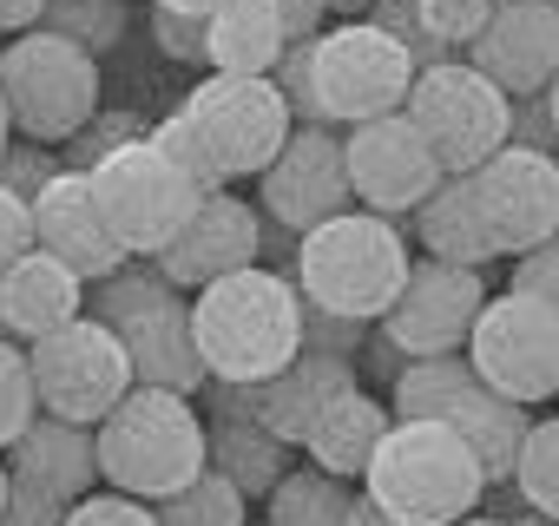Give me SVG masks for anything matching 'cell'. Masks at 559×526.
Wrapping results in <instances>:
<instances>
[{
  "label": "cell",
  "instance_id": "1",
  "mask_svg": "<svg viewBox=\"0 0 559 526\" xmlns=\"http://www.w3.org/2000/svg\"><path fill=\"white\" fill-rule=\"evenodd\" d=\"M304 323H310L304 290L263 263L217 277L191 297V343L211 382H270L276 369H290L310 349Z\"/></svg>",
  "mask_w": 559,
  "mask_h": 526
},
{
  "label": "cell",
  "instance_id": "2",
  "mask_svg": "<svg viewBox=\"0 0 559 526\" xmlns=\"http://www.w3.org/2000/svg\"><path fill=\"white\" fill-rule=\"evenodd\" d=\"M415 271L408 256V230L382 211H343L317 230L297 237V256H290V284L304 290L310 310L323 316H349V323H382L389 303L402 297Z\"/></svg>",
  "mask_w": 559,
  "mask_h": 526
},
{
  "label": "cell",
  "instance_id": "3",
  "mask_svg": "<svg viewBox=\"0 0 559 526\" xmlns=\"http://www.w3.org/2000/svg\"><path fill=\"white\" fill-rule=\"evenodd\" d=\"M487 487H493L487 461L448 421H395L362 474V493L402 526H454L480 513Z\"/></svg>",
  "mask_w": 559,
  "mask_h": 526
},
{
  "label": "cell",
  "instance_id": "4",
  "mask_svg": "<svg viewBox=\"0 0 559 526\" xmlns=\"http://www.w3.org/2000/svg\"><path fill=\"white\" fill-rule=\"evenodd\" d=\"M93 434H99V480L132 500H152V506L211 467L204 461V408H198V395H178V388L139 382Z\"/></svg>",
  "mask_w": 559,
  "mask_h": 526
},
{
  "label": "cell",
  "instance_id": "5",
  "mask_svg": "<svg viewBox=\"0 0 559 526\" xmlns=\"http://www.w3.org/2000/svg\"><path fill=\"white\" fill-rule=\"evenodd\" d=\"M132 356V375L145 388H178V395H204V362H198V343H191V297L158 271L152 256H132L119 277L93 284V303H86Z\"/></svg>",
  "mask_w": 559,
  "mask_h": 526
},
{
  "label": "cell",
  "instance_id": "6",
  "mask_svg": "<svg viewBox=\"0 0 559 526\" xmlns=\"http://www.w3.org/2000/svg\"><path fill=\"white\" fill-rule=\"evenodd\" d=\"M389 408H395V421H448L454 434H467L474 454L487 461L493 487L513 480L520 447H526V428H533V415H526L520 402H507L500 388H487L467 356H421V362H402L395 382H389Z\"/></svg>",
  "mask_w": 559,
  "mask_h": 526
},
{
  "label": "cell",
  "instance_id": "7",
  "mask_svg": "<svg viewBox=\"0 0 559 526\" xmlns=\"http://www.w3.org/2000/svg\"><path fill=\"white\" fill-rule=\"evenodd\" d=\"M0 99H8L21 139L67 145L99 112V53H86L53 27L14 34L0 47Z\"/></svg>",
  "mask_w": 559,
  "mask_h": 526
},
{
  "label": "cell",
  "instance_id": "8",
  "mask_svg": "<svg viewBox=\"0 0 559 526\" xmlns=\"http://www.w3.org/2000/svg\"><path fill=\"white\" fill-rule=\"evenodd\" d=\"M310 60H317V99H323V119L330 125H369V119H389L408 106L415 93V53L376 27V21H330L317 40H310Z\"/></svg>",
  "mask_w": 559,
  "mask_h": 526
},
{
  "label": "cell",
  "instance_id": "9",
  "mask_svg": "<svg viewBox=\"0 0 559 526\" xmlns=\"http://www.w3.org/2000/svg\"><path fill=\"white\" fill-rule=\"evenodd\" d=\"M86 178H93V191H99V211H106L112 237H119L132 256H158V250L191 224V211L204 204V191L185 178V165H178L152 132L132 139V145H119V152H106Z\"/></svg>",
  "mask_w": 559,
  "mask_h": 526
},
{
  "label": "cell",
  "instance_id": "10",
  "mask_svg": "<svg viewBox=\"0 0 559 526\" xmlns=\"http://www.w3.org/2000/svg\"><path fill=\"white\" fill-rule=\"evenodd\" d=\"M178 112L204 132L224 178H263L297 132V112L270 73H204Z\"/></svg>",
  "mask_w": 559,
  "mask_h": 526
},
{
  "label": "cell",
  "instance_id": "11",
  "mask_svg": "<svg viewBox=\"0 0 559 526\" xmlns=\"http://www.w3.org/2000/svg\"><path fill=\"white\" fill-rule=\"evenodd\" d=\"M402 112H408L415 132L435 145L441 171H480V165L513 139V99H507L474 60L421 67Z\"/></svg>",
  "mask_w": 559,
  "mask_h": 526
},
{
  "label": "cell",
  "instance_id": "12",
  "mask_svg": "<svg viewBox=\"0 0 559 526\" xmlns=\"http://www.w3.org/2000/svg\"><path fill=\"white\" fill-rule=\"evenodd\" d=\"M27 362H34V388H40V415H60V421H80V428H99L132 388V356L126 343L86 310L73 316L67 330L27 343Z\"/></svg>",
  "mask_w": 559,
  "mask_h": 526
},
{
  "label": "cell",
  "instance_id": "13",
  "mask_svg": "<svg viewBox=\"0 0 559 526\" xmlns=\"http://www.w3.org/2000/svg\"><path fill=\"white\" fill-rule=\"evenodd\" d=\"M467 362L480 369L487 388H500L520 408L552 402L559 395V310L526 290L487 297V310L467 336Z\"/></svg>",
  "mask_w": 559,
  "mask_h": 526
},
{
  "label": "cell",
  "instance_id": "14",
  "mask_svg": "<svg viewBox=\"0 0 559 526\" xmlns=\"http://www.w3.org/2000/svg\"><path fill=\"white\" fill-rule=\"evenodd\" d=\"M487 310V277L474 263H441V256H415V271L402 284V297L389 303V316L376 323L408 362L421 356H467V336Z\"/></svg>",
  "mask_w": 559,
  "mask_h": 526
},
{
  "label": "cell",
  "instance_id": "15",
  "mask_svg": "<svg viewBox=\"0 0 559 526\" xmlns=\"http://www.w3.org/2000/svg\"><path fill=\"white\" fill-rule=\"evenodd\" d=\"M257 211H263V224L297 230V237L343 217V211H356L343 125H297L290 145L276 152V165L257 178Z\"/></svg>",
  "mask_w": 559,
  "mask_h": 526
},
{
  "label": "cell",
  "instance_id": "16",
  "mask_svg": "<svg viewBox=\"0 0 559 526\" xmlns=\"http://www.w3.org/2000/svg\"><path fill=\"white\" fill-rule=\"evenodd\" d=\"M343 152H349V184H356V204L362 211H382L395 224H408L435 184L448 178L435 145L415 132L408 112H389V119H369V125H349L343 132Z\"/></svg>",
  "mask_w": 559,
  "mask_h": 526
},
{
  "label": "cell",
  "instance_id": "17",
  "mask_svg": "<svg viewBox=\"0 0 559 526\" xmlns=\"http://www.w3.org/2000/svg\"><path fill=\"white\" fill-rule=\"evenodd\" d=\"M474 198H480V217L500 256H526L546 237H559V158L552 152L500 145L474 171Z\"/></svg>",
  "mask_w": 559,
  "mask_h": 526
},
{
  "label": "cell",
  "instance_id": "18",
  "mask_svg": "<svg viewBox=\"0 0 559 526\" xmlns=\"http://www.w3.org/2000/svg\"><path fill=\"white\" fill-rule=\"evenodd\" d=\"M152 263H158V271H165L185 297H198L204 284L237 277V271H250V263H263V211L243 204L237 191H217V198H204V204L191 211V224H185Z\"/></svg>",
  "mask_w": 559,
  "mask_h": 526
},
{
  "label": "cell",
  "instance_id": "19",
  "mask_svg": "<svg viewBox=\"0 0 559 526\" xmlns=\"http://www.w3.org/2000/svg\"><path fill=\"white\" fill-rule=\"evenodd\" d=\"M467 60L507 93V99H533L552 86L559 73V0H500L487 34L467 47Z\"/></svg>",
  "mask_w": 559,
  "mask_h": 526
},
{
  "label": "cell",
  "instance_id": "20",
  "mask_svg": "<svg viewBox=\"0 0 559 526\" xmlns=\"http://www.w3.org/2000/svg\"><path fill=\"white\" fill-rule=\"evenodd\" d=\"M34 243L53 250L60 263H73L86 284H106V277H119L126 263H132V250L112 237V224H106L99 191H93L86 171H60L34 198Z\"/></svg>",
  "mask_w": 559,
  "mask_h": 526
},
{
  "label": "cell",
  "instance_id": "21",
  "mask_svg": "<svg viewBox=\"0 0 559 526\" xmlns=\"http://www.w3.org/2000/svg\"><path fill=\"white\" fill-rule=\"evenodd\" d=\"M86 297L93 284L73 271V263H60L53 250H27L8 277H0V336L8 343H40L53 330H67L73 316H86Z\"/></svg>",
  "mask_w": 559,
  "mask_h": 526
},
{
  "label": "cell",
  "instance_id": "22",
  "mask_svg": "<svg viewBox=\"0 0 559 526\" xmlns=\"http://www.w3.org/2000/svg\"><path fill=\"white\" fill-rule=\"evenodd\" d=\"M356 382H362V375H356V356L304 349L290 369H276L270 382H250V421H263L270 434H284L290 447H304L310 428H317V415H323L343 388H356Z\"/></svg>",
  "mask_w": 559,
  "mask_h": 526
},
{
  "label": "cell",
  "instance_id": "23",
  "mask_svg": "<svg viewBox=\"0 0 559 526\" xmlns=\"http://www.w3.org/2000/svg\"><path fill=\"white\" fill-rule=\"evenodd\" d=\"M8 474L21 480V487H40V493H53V500H86V493H99L106 480H99V434L93 428H80V421H60V415H40L14 447H8Z\"/></svg>",
  "mask_w": 559,
  "mask_h": 526
},
{
  "label": "cell",
  "instance_id": "24",
  "mask_svg": "<svg viewBox=\"0 0 559 526\" xmlns=\"http://www.w3.org/2000/svg\"><path fill=\"white\" fill-rule=\"evenodd\" d=\"M395 428V408L389 402H376L362 382L356 388H343L323 415H317V428H310V441H304V454L317 461V467H330V474H343V480H356L362 487V474H369V461H376V447H382V434Z\"/></svg>",
  "mask_w": 559,
  "mask_h": 526
},
{
  "label": "cell",
  "instance_id": "25",
  "mask_svg": "<svg viewBox=\"0 0 559 526\" xmlns=\"http://www.w3.org/2000/svg\"><path fill=\"white\" fill-rule=\"evenodd\" d=\"M204 34H211V53H204L211 73H276L284 53L297 47L276 0H224L204 21Z\"/></svg>",
  "mask_w": 559,
  "mask_h": 526
},
{
  "label": "cell",
  "instance_id": "26",
  "mask_svg": "<svg viewBox=\"0 0 559 526\" xmlns=\"http://www.w3.org/2000/svg\"><path fill=\"white\" fill-rule=\"evenodd\" d=\"M415 237H421V256H441V263H493V237H487V217H480V198H474V171H448L435 184V198L408 217Z\"/></svg>",
  "mask_w": 559,
  "mask_h": 526
},
{
  "label": "cell",
  "instance_id": "27",
  "mask_svg": "<svg viewBox=\"0 0 559 526\" xmlns=\"http://www.w3.org/2000/svg\"><path fill=\"white\" fill-rule=\"evenodd\" d=\"M204 461H211V474H224L243 500H270L276 480L297 467L284 434H270L263 421H237V415L204 421Z\"/></svg>",
  "mask_w": 559,
  "mask_h": 526
},
{
  "label": "cell",
  "instance_id": "28",
  "mask_svg": "<svg viewBox=\"0 0 559 526\" xmlns=\"http://www.w3.org/2000/svg\"><path fill=\"white\" fill-rule=\"evenodd\" d=\"M349 506H356V480H343L304 454V467H290L276 480V493L263 500V526H343Z\"/></svg>",
  "mask_w": 559,
  "mask_h": 526
},
{
  "label": "cell",
  "instance_id": "29",
  "mask_svg": "<svg viewBox=\"0 0 559 526\" xmlns=\"http://www.w3.org/2000/svg\"><path fill=\"white\" fill-rule=\"evenodd\" d=\"M513 493H520L526 513L559 519V415H533L520 467H513Z\"/></svg>",
  "mask_w": 559,
  "mask_h": 526
},
{
  "label": "cell",
  "instance_id": "30",
  "mask_svg": "<svg viewBox=\"0 0 559 526\" xmlns=\"http://www.w3.org/2000/svg\"><path fill=\"white\" fill-rule=\"evenodd\" d=\"M158 526H250V500L224 474L204 467L191 487H178L171 500H158Z\"/></svg>",
  "mask_w": 559,
  "mask_h": 526
},
{
  "label": "cell",
  "instance_id": "31",
  "mask_svg": "<svg viewBox=\"0 0 559 526\" xmlns=\"http://www.w3.org/2000/svg\"><path fill=\"white\" fill-rule=\"evenodd\" d=\"M40 27L80 40L86 53H112V47L126 40L132 14H126V0H47V21H40Z\"/></svg>",
  "mask_w": 559,
  "mask_h": 526
},
{
  "label": "cell",
  "instance_id": "32",
  "mask_svg": "<svg viewBox=\"0 0 559 526\" xmlns=\"http://www.w3.org/2000/svg\"><path fill=\"white\" fill-rule=\"evenodd\" d=\"M34 421H40V388H34L27 343H8V336H0V454H8Z\"/></svg>",
  "mask_w": 559,
  "mask_h": 526
},
{
  "label": "cell",
  "instance_id": "33",
  "mask_svg": "<svg viewBox=\"0 0 559 526\" xmlns=\"http://www.w3.org/2000/svg\"><path fill=\"white\" fill-rule=\"evenodd\" d=\"M415 8H421L428 40H435L441 53H454V60H461V47H474V40L487 34V21H493L500 0H415Z\"/></svg>",
  "mask_w": 559,
  "mask_h": 526
},
{
  "label": "cell",
  "instance_id": "34",
  "mask_svg": "<svg viewBox=\"0 0 559 526\" xmlns=\"http://www.w3.org/2000/svg\"><path fill=\"white\" fill-rule=\"evenodd\" d=\"M145 132H152V119L119 112V106H99V112H93V125H86L80 139H67V145H60V158H67V171H93L106 152H119V145H132V139H145Z\"/></svg>",
  "mask_w": 559,
  "mask_h": 526
},
{
  "label": "cell",
  "instance_id": "35",
  "mask_svg": "<svg viewBox=\"0 0 559 526\" xmlns=\"http://www.w3.org/2000/svg\"><path fill=\"white\" fill-rule=\"evenodd\" d=\"M152 139H158V145H165V152H171V158L185 165V178H191V184H198L204 198H217V191L230 184V178L217 171V158H211V145H204V132H198V125H191L185 112H165V119L152 125Z\"/></svg>",
  "mask_w": 559,
  "mask_h": 526
},
{
  "label": "cell",
  "instance_id": "36",
  "mask_svg": "<svg viewBox=\"0 0 559 526\" xmlns=\"http://www.w3.org/2000/svg\"><path fill=\"white\" fill-rule=\"evenodd\" d=\"M67 171V158H53L40 139H21V145H8V158H0V184H8V191H21L27 204L53 184Z\"/></svg>",
  "mask_w": 559,
  "mask_h": 526
},
{
  "label": "cell",
  "instance_id": "37",
  "mask_svg": "<svg viewBox=\"0 0 559 526\" xmlns=\"http://www.w3.org/2000/svg\"><path fill=\"white\" fill-rule=\"evenodd\" d=\"M152 40H158V53L178 60V67H204V53H211L204 21H198V14H178V8H158V0H152Z\"/></svg>",
  "mask_w": 559,
  "mask_h": 526
},
{
  "label": "cell",
  "instance_id": "38",
  "mask_svg": "<svg viewBox=\"0 0 559 526\" xmlns=\"http://www.w3.org/2000/svg\"><path fill=\"white\" fill-rule=\"evenodd\" d=\"M67 526H158V506H152V500H132V493H119V487H99V493L73 500Z\"/></svg>",
  "mask_w": 559,
  "mask_h": 526
},
{
  "label": "cell",
  "instance_id": "39",
  "mask_svg": "<svg viewBox=\"0 0 559 526\" xmlns=\"http://www.w3.org/2000/svg\"><path fill=\"white\" fill-rule=\"evenodd\" d=\"M270 80L284 86V99H290L297 125H330V119H323V99H317V60H310V40H297V47L284 53V67H276Z\"/></svg>",
  "mask_w": 559,
  "mask_h": 526
},
{
  "label": "cell",
  "instance_id": "40",
  "mask_svg": "<svg viewBox=\"0 0 559 526\" xmlns=\"http://www.w3.org/2000/svg\"><path fill=\"white\" fill-rule=\"evenodd\" d=\"M376 27H389L408 53H415V67H441V60H454V53H441L435 40H428V27H421V8L415 0H376V14H369Z\"/></svg>",
  "mask_w": 559,
  "mask_h": 526
},
{
  "label": "cell",
  "instance_id": "41",
  "mask_svg": "<svg viewBox=\"0 0 559 526\" xmlns=\"http://www.w3.org/2000/svg\"><path fill=\"white\" fill-rule=\"evenodd\" d=\"M27 250H34V204L0 184V277H8Z\"/></svg>",
  "mask_w": 559,
  "mask_h": 526
},
{
  "label": "cell",
  "instance_id": "42",
  "mask_svg": "<svg viewBox=\"0 0 559 526\" xmlns=\"http://www.w3.org/2000/svg\"><path fill=\"white\" fill-rule=\"evenodd\" d=\"M513 290H526V297H539V303L559 310V237H546L539 250L513 256Z\"/></svg>",
  "mask_w": 559,
  "mask_h": 526
},
{
  "label": "cell",
  "instance_id": "43",
  "mask_svg": "<svg viewBox=\"0 0 559 526\" xmlns=\"http://www.w3.org/2000/svg\"><path fill=\"white\" fill-rule=\"evenodd\" d=\"M507 145H526V152H552V158H559V125H552L546 93L513 99V139H507Z\"/></svg>",
  "mask_w": 559,
  "mask_h": 526
},
{
  "label": "cell",
  "instance_id": "44",
  "mask_svg": "<svg viewBox=\"0 0 559 526\" xmlns=\"http://www.w3.org/2000/svg\"><path fill=\"white\" fill-rule=\"evenodd\" d=\"M67 500H53V493H40V487H8V513H0V526H67Z\"/></svg>",
  "mask_w": 559,
  "mask_h": 526
},
{
  "label": "cell",
  "instance_id": "45",
  "mask_svg": "<svg viewBox=\"0 0 559 526\" xmlns=\"http://www.w3.org/2000/svg\"><path fill=\"white\" fill-rule=\"evenodd\" d=\"M304 336H310V349H330V356H356V349H362V336H369V323H349V316H323V310H310Z\"/></svg>",
  "mask_w": 559,
  "mask_h": 526
},
{
  "label": "cell",
  "instance_id": "46",
  "mask_svg": "<svg viewBox=\"0 0 559 526\" xmlns=\"http://www.w3.org/2000/svg\"><path fill=\"white\" fill-rule=\"evenodd\" d=\"M276 14H284L290 40H317L330 27V0H276Z\"/></svg>",
  "mask_w": 559,
  "mask_h": 526
},
{
  "label": "cell",
  "instance_id": "47",
  "mask_svg": "<svg viewBox=\"0 0 559 526\" xmlns=\"http://www.w3.org/2000/svg\"><path fill=\"white\" fill-rule=\"evenodd\" d=\"M40 21H47V0H0V34H8V40L34 34Z\"/></svg>",
  "mask_w": 559,
  "mask_h": 526
},
{
  "label": "cell",
  "instance_id": "48",
  "mask_svg": "<svg viewBox=\"0 0 559 526\" xmlns=\"http://www.w3.org/2000/svg\"><path fill=\"white\" fill-rule=\"evenodd\" d=\"M343 526H402V519H389V513H382V506L356 487V506H349V519H343Z\"/></svg>",
  "mask_w": 559,
  "mask_h": 526
},
{
  "label": "cell",
  "instance_id": "49",
  "mask_svg": "<svg viewBox=\"0 0 559 526\" xmlns=\"http://www.w3.org/2000/svg\"><path fill=\"white\" fill-rule=\"evenodd\" d=\"M330 14H336V21H369L376 0H330Z\"/></svg>",
  "mask_w": 559,
  "mask_h": 526
},
{
  "label": "cell",
  "instance_id": "50",
  "mask_svg": "<svg viewBox=\"0 0 559 526\" xmlns=\"http://www.w3.org/2000/svg\"><path fill=\"white\" fill-rule=\"evenodd\" d=\"M158 8H178V14H198V21H211L224 0H158Z\"/></svg>",
  "mask_w": 559,
  "mask_h": 526
},
{
  "label": "cell",
  "instance_id": "51",
  "mask_svg": "<svg viewBox=\"0 0 559 526\" xmlns=\"http://www.w3.org/2000/svg\"><path fill=\"white\" fill-rule=\"evenodd\" d=\"M8 145H14V112H8V99H0V158H8Z\"/></svg>",
  "mask_w": 559,
  "mask_h": 526
},
{
  "label": "cell",
  "instance_id": "52",
  "mask_svg": "<svg viewBox=\"0 0 559 526\" xmlns=\"http://www.w3.org/2000/svg\"><path fill=\"white\" fill-rule=\"evenodd\" d=\"M454 526H513V519H500V513H467V519H454Z\"/></svg>",
  "mask_w": 559,
  "mask_h": 526
},
{
  "label": "cell",
  "instance_id": "53",
  "mask_svg": "<svg viewBox=\"0 0 559 526\" xmlns=\"http://www.w3.org/2000/svg\"><path fill=\"white\" fill-rule=\"evenodd\" d=\"M8 487H14V474H8V454H0V513H8Z\"/></svg>",
  "mask_w": 559,
  "mask_h": 526
},
{
  "label": "cell",
  "instance_id": "54",
  "mask_svg": "<svg viewBox=\"0 0 559 526\" xmlns=\"http://www.w3.org/2000/svg\"><path fill=\"white\" fill-rule=\"evenodd\" d=\"M546 106H552V125H559V73H552V86H546Z\"/></svg>",
  "mask_w": 559,
  "mask_h": 526
},
{
  "label": "cell",
  "instance_id": "55",
  "mask_svg": "<svg viewBox=\"0 0 559 526\" xmlns=\"http://www.w3.org/2000/svg\"><path fill=\"white\" fill-rule=\"evenodd\" d=\"M513 526H559V519H539V513H520Z\"/></svg>",
  "mask_w": 559,
  "mask_h": 526
}]
</instances>
